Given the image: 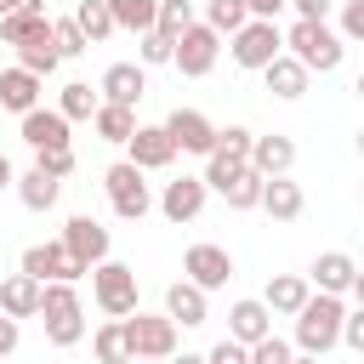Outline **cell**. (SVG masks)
Wrapping results in <instances>:
<instances>
[{
	"mask_svg": "<svg viewBox=\"0 0 364 364\" xmlns=\"http://www.w3.org/2000/svg\"><path fill=\"white\" fill-rule=\"evenodd\" d=\"M290 353H296V347H290L284 336H273V330H267L262 341H250V347H245V364H290Z\"/></svg>",
	"mask_w": 364,
	"mask_h": 364,
	"instance_id": "37",
	"label": "cell"
},
{
	"mask_svg": "<svg viewBox=\"0 0 364 364\" xmlns=\"http://www.w3.org/2000/svg\"><path fill=\"white\" fill-rule=\"evenodd\" d=\"M74 23H80L85 46H97V40H108V34H114V17H108V6H102V0H80V6H74Z\"/></svg>",
	"mask_w": 364,
	"mask_h": 364,
	"instance_id": "32",
	"label": "cell"
},
{
	"mask_svg": "<svg viewBox=\"0 0 364 364\" xmlns=\"http://www.w3.org/2000/svg\"><path fill=\"white\" fill-rule=\"evenodd\" d=\"M91 353H97V364H125V358H131V347H125V330H119V318L97 324V336H91Z\"/></svg>",
	"mask_w": 364,
	"mask_h": 364,
	"instance_id": "31",
	"label": "cell"
},
{
	"mask_svg": "<svg viewBox=\"0 0 364 364\" xmlns=\"http://www.w3.org/2000/svg\"><path fill=\"white\" fill-rule=\"evenodd\" d=\"M341 313H347V296H330V290H307V301L290 313L296 318V353H313L324 358L341 336Z\"/></svg>",
	"mask_w": 364,
	"mask_h": 364,
	"instance_id": "1",
	"label": "cell"
},
{
	"mask_svg": "<svg viewBox=\"0 0 364 364\" xmlns=\"http://www.w3.org/2000/svg\"><path fill=\"white\" fill-rule=\"evenodd\" d=\"M125 364H159V358H125Z\"/></svg>",
	"mask_w": 364,
	"mask_h": 364,
	"instance_id": "51",
	"label": "cell"
},
{
	"mask_svg": "<svg viewBox=\"0 0 364 364\" xmlns=\"http://www.w3.org/2000/svg\"><path fill=\"white\" fill-rule=\"evenodd\" d=\"M17 199H23V210H34V216H46L51 205H57V193H63V182L51 176V171H40V165H28V171H17Z\"/></svg>",
	"mask_w": 364,
	"mask_h": 364,
	"instance_id": "23",
	"label": "cell"
},
{
	"mask_svg": "<svg viewBox=\"0 0 364 364\" xmlns=\"http://www.w3.org/2000/svg\"><path fill=\"white\" fill-rule=\"evenodd\" d=\"M267 330H273V313H267L262 296H239V301L228 307V341L250 347V341H262Z\"/></svg>",
	"mask_w": 364,
	"mask_h": 364,
	"instance_id": "18",
	"label": "cell"
},
{
	"mask_svg": "<svg viewBox=\"0 0 364 364\" xmlns=\"http://www.w3.org/2000/svg\"><path fill=\"white\" fill-rule=\"evenodd\" d=\"M46 23H51L46 11H6V17H0V40H6V46H23V40L46 34Z\"/></svg>",
	"mask_w": 364,
	"mask_h": 364,
	"instance_id": "30",
	"label": "cell"
},
{
	"mask_svg": "<svg viewBox=\"0 0 364 364\" xmlns=\"http://www.w3.org/2000/svg\"><path fill=\"white\" fill-rule=\"evenodd\" d=\"M91 131H97L102 142H119V148H125V136L136 131V108H125V102H97V108H91Z\"/></svg>",
	"mask_w": 364,
	"mask_h": 364,
	"instance_id": "26",
	"label": "cell"
},
{
	"mask_svg": "<svg viewBox=\"0 0 364 364\" xmlns=\"http://www.w3.org/2000/svg\"><path fill=\"white\" fill-rule=\"evenodd\" d=\"M347 46H358L364 40V0H341V28H336Z\"/></svg>",
	"mask_w": 364,
	"mask_h": 364,
	"instance_id": "40",
	"label": "cell"
},
{
	"mask_svg": "<svg viewBox=\"0 0 364 364\" xmlns=\"http://www.w3.org/2000/svg\"><path fill=\"white\" fill-rule=\"evenodd\" d=\"M182 279H188V284H199V290L210 296V290H222V284L233 279V256H228L222 245L199 239V245H188V250H182Z\"/></svg>",
	"mask_w": 364,
	"mask_h": 364,
	"instance_id": "9",
	"label": "cell"
},
{
	"mask_svg": "<svg viewBox=\"0 0 364 364\" xmlns=\"http://www.w3.org/2000/svg\"><path fill=\"white\" fill-rule=\"evenodd\" d=\"M51 46H57V57H80V51H91L74 17H51Z\"/></svg>",
	"mask_w": 364,
	"mask_h": 364,
	"instance_id": "38",
	"label": "cell"
},
{
	"mask_svg": "<svg viewBox=\"0 0 364 364\" xmlns=\"http://www.w3.org/2000/svg\"><path fill=\"white\" fill-rule=\"evenodd\" d=\"M307 290H313V284H307L301 273H279V279H267L262 301H267V313H284V318H290V313L307 301Z\"/></svg>",
	"mask_w": 364,
	"mask_h": 364,
	"instance_id": "27",
	"label": "cell"
},
{
	"mask_svg": "<svg viewBox=\"0 0 364 364\" xmlns=\"http://www.w3.org/2000/svg\"><path fill=\"white\" fill-rule=\"evenodd\" d=\"M119 330H125V347H131V358H171L176 353V324L165 318V313H125L119 318Z\"/></svg>",
	"mask_w": 364,
	"mask_h": 364,
	"instance_id": "7",
	"label": "cell"
},
{
	"mask_svg": "<svg viewBox=\"0 0 364 364\" xmlns=\"http://www.w3.org/2000/svg\"><path fill=\"white\" fill-rule=\"evenodd\" d=\"M17 341H23L17 318H6V313H0V358H6V353H17Z\"/></svg>",
	"mask_w": 364,
	"mask_h": 364,
	"instance_id": "45",
	"label": "cell"
},
{
	"mask_svg": "<svg viewBox=\"0 0 364 364\" xmlns=\"http://www.w3.org/2000/svg\"><path fill=\"white\" fill-rule=\"evenodd\" d=\"M228 51H233V63L239 68H267L279 51H284V28L279 23H267V17H245L233 34H228Z\"/></svg>",
	"mask_w": 364,
	"mask_h": 364,
	"instance_id": "5",
	"label": "cell"
},
{
	"mask_svg": "<svg viewBox=\"0 0 364 364\" xmlns=\"http://www.w3.org/2000/svg\"><path fill=\"white\" fill-rule=\"evenodd\" d=\"M142 176H148V171H136L131 159H114V165L102 171V193H108V205H114L119 222H142V216L154 210V188H148Z\"/></svg>",
	"mask_w": 364,
	"mask_h": 364,
	"instance_id": "4",
	"label": "cell"
},
{
	"mask_svg": "<svg viewBox=\"0 0 364 364\" xmlns=\"http://www.w3.org/2000/svg\"><path fill=\"white\" fill-rule=\"evenodd\" d=\"M17 119H23V142H28L34 154L68 148V119H63L57 108H28V114H17Z\"/></svg>",
	"mask_w": 364,
	"mask_h": 364,
	"instance_id": "19",
	"label": "cell"
},
{
	"mask_svg": "<svg viewBox=\"0 0 364 364\" xmlns=\"http://www.w3.org/2000/svg\"><path fill=\"white\" fill-rule=\"evenodd\" d=\"M165 318H171L176 330H193V324H205V318H210V296H205L199 284L176 279V284L165 290Z\"/></svg>",
	"mask_w": 364,
	"mask_h": 364,
	"instance_id": "20",
	"label": "cell"
},
{
	"mask_svg": "<svg viewBox=\"0 0 364 364\" xmlns=\"http://www.w3.org/2000/svg\"><path fill=\"white\" fill-rule=\"evenodd\" d=\"M307 284L313 290H330V296H364V273H358V262L347 250H318Z\"/></svg>",
	"mask_w": 364,
	"mask_h": 364,
	"instance_id": "11",
	"label": "cell"
},
{
	"mask_svg": "<svg viewBox=\"0 0 364 364\" xmlns=\"http://www.w3.org/2000/svg\"><path fill=\"white\" fill-rule=\"evenodd\" d=\"M57 46H51V23H46V34H34V40H23L17 46V68H28L34 80H46V74H57Z\"/></svg>",
	"mask_w": 364,
	"mask_h": 364,
	"instance_id": "28",
	"label": "cell"
},
{
	"mask_svg": "<svg viewBox=\"0 0 364 364\" xmlns=\"http://www.w3.org/2000/svg\"><path fill=\"white\" fill-rule=\"evenodd\" d=\"M125 159H131L136 171H165V165L176 159V142L165 136V125H136V131L125 136Z\"/></svg>",
	"mask_w": 364,
	"mask_h": 364,
	"instance_id": "15",
	"label": "cell"
},
{
	"mask_svg": "<svg viewBox=\"0 0 364 364\" xmlns=\"http://www.w3.org/2000/svg\"><path fill=\"white\" fill-rule=\"evenodd\" d=\"M245 17H250V11H245V0H205V23H210L216 34H233Z\"/></svg>",
	"mask_w": 364,
	"mask_h": 364,
	"instance_id": "36",
	"label": "cell"
},
{
	"mask_svg": "<svg viewBox=\"0 0 364 364\" xmlns=\"http://www.w3.org/2000/svg\"><path fill=\"white\" fill-rule=\"evenodd\" d=\"M256 74L267 80V91H273L279 102H301V97H307V80H313V74H307L290 51H279V57H273L267 68H256Z\"/></svg>",
	"mask_w": 364,
	"mask_h": 364,
	"instance_id": "21",
	"label": "cell"
},
{
	"mask_svg": "<svg viewBox=\"0 0 364 364\" xmlns=\"http://www.w3.org/2000/svg\"><path fill=\"white\" fill-rule=\"evenodd\" d=\"M290 364H318V358L313 353H290Z\"/></svg>",
	"mask_w": 364,
	"mask_h": 364,
	"instance_id": "50",
	"label": "cell"
},
{
	"mask_svg": "<svg viewBox=\"0 0 364 364\" xmlns=\"http://www.w3.org/2000/svg\"><path fill=\"white\" fill-rule=\"evenodd\" d=\"M40 85H46V80H34L28 68H0V108H6V114L40 108Z\"/></svg>",
	"mask_w": 364,
	"mask_h": 364,
	"instance_id": "24",
	"label": "cell"
},
{
	"mask_svg": "<svg viewBox=\"0 0 364 364\" xmlns=\"http://www.w3.org/2000/svg\"><path fill=\"white\" fill-rule=\"evenodd\" d=\"M0 313H6V318H34V313H40V279L6 273V279H0Z\"/></svg>",
	"mask_w": 364,
	"mask_h": 364,
	"instance_id": "25",
	"label": "cell"
},
{
	"mask_svg": "<svg viewBox=\"0 0 364 364\" xmlns=\"http://www.w3.org/2000/svg\"><path fill=\"white\" fill-rule=\"evenodd\" d=\"M102 6H108L114 28H131V34H148L154 28V11H159V0H102Z\"/></svg>",
	"mask_w": 364,
	"mask_h": 364,
	"instance_id": "29",
	"label": "cell"
},
{
	"mask_svg": "<svg viewBox=\"0 0 364 364\" xmlns=\"http://www.w3.org/2000/svg\"><path fill=\"white\" fill-rule=\"evenodd\" d=\"M34 165H40V171H51V176L63 182V176H74V148H51V154H34Z\"/></svg>",
	"mask_w": 364,
	"mask_h": 364,
	"instance_id": "43",
	"label": "cell"
},
{
	"mask_svg": "<svg viewBox=\"0 0 364 364\" xmlns=\"http://www.w3.org/2000/svg\"><path fill=\"white\" fill-rule=\"evenodd\" d=\"M222 199H228L233 210H256V199H262V176H256V171L245 165V171H239V176H233V182L222 188Z\"/></svg>",
	"mask_w": 364,
	"mask_h": 364,
	"instance_id": "34",
	"label": "cell"
},
{
	"mask_svg": "<svg viewBox=\"0 0 364 364\" xmlns=\"http://www.w3.org/2000/svg\"><path fill=\"white\" fill-rule=\"evenodd\" d=\"M245 165H250L256 176H290V165H296V142H290L284 131L250 136V154H245Z\"/></svg>",
	"mask_w": 364,
	"mask_h": 364,
	"instance_id": "17",
	"label": "cell"
},
{
	"mask_svg": "<svg viewBox=\"0 0 364 364\" xmlns=\"http://www.w3.org/2000/svg\"><path fill=\"white\" fill-rule=\"evenodd\" d=\"M6 11H11V0H0V17H6Z\"/></svg>",
	"mask_w": 364,
	"mask_h": 364,
	"instance_id": "52",
	"label": "cell"
},
{
	"mask_svg": "<svg viewBox=\"0 0 364 364\" xmlns=\"http://www.w3.org/2000/svg\"><path fill=\"white\" fill-rule=\"evenodd\" d=\"M165 364H205V353H171Z\"/></svg>",
	"mask_w": 364,
	"mask_h": 364,
	"instance_id": "48",
	"label": "cell"
},
{
	"mask_svg": "<svg viewBox=\"0 0 364 364\" xmlns=\"http://www.w3.org/2000/svg\"><path fill=\"white\" fill-rule=\"evenodd\" d=\"M245 11H250V17H267V23H279L284 0H245Z\"/></svg>",
	"mask_w": 364,
	"mask_h": 364,
	"instance_id": "46",
	"label": "cell"
},
{
	"mask_svg": "<svg viewBox=\"0 0 364 364\" xmlns=\"http://www.w3.org/2000/svg\"><path fill=\"white\" fill-rule=\"evenodd\" d=\"M91 296H97V307H102L108 318L136 313V267H125V262L102 256V262L91 267Z\"/></svg>",
	"mask_w": 364,
	"mask_h": 364,
	"instance_id": "6",
	"label": "cell"
},
{
	"mask_svg": "<svg viewBox=\"0 0 364 364\" xmlns=\"http://www.w3.org/2000/svg\"><path fill=\"white\" fill-rule=\"evenodd\" d=\"M11 182H17V171H11V159H6V154H0V193H6V188H11Z\"/></svg>",
	"mask_w": 364,
	"mask_h": 364,
	"instance_id": "47",
	"label": "cell"
},
{
	"mask_svg": "<svg viewBox=\"0 0 364 364\" xmlns=\"http://www.w3.org/2000/svg\"><path fill=\"white\" fill-rule=\"evenodd\" d=\"M336 347L364 353V313H358V307H347V313H341V336H336Z\"/></svg>",
	"mask_w": 364,
	"mask_h": 364,
	"instance_id": "41",
	"label": "cell"
},
{
	"mask_svg": "<svg viewBox=\"0 0 364 364\" xmlns=\"http://www.w3.org/2000/svg\"><path fill=\"white\" fill-rule=\"evenodd\" d=\"M34 318L46 324V341L51 347H80L85 341V307H80V290L68 279L40 284V313Z\"/></svg>",
	"mask_w": 364,
	"mask_h": 364,
	"instance_id": "2",
	"label": "cell"
},
{
	"mask_svg": "<svg viewBox=\"0 0 364 364\" xmlns=\"http://www.w3.org/2000/svg\"><path fill=\"white\" fill-rule=\"evenodd\" d=\"M250 125H216V142H210V154H228V159H245L250 154Z\"/></svg>",
	"mask_w": 364,
	"mask_h": 364,
	"instance_id": "39",
	"label": "cell"
},
{
	"mask_svg": "<svg viewBox=\"0 0 364 364\" xmlns=\"http://www.w3.org/2000/svg\"><path fill=\"white\" fill-rule=\"evenodd\" d=\"M17 273H28V279H40V284H51V279H68V284H80V279H85V267H80V262L63 250V239H40V245H28Z\"/></svg>",
	"mask_w": 364,
	"mask_h": 364,
	"instance_id": "10",
	"label": "cell"
},
{
	"mask_svg": "<svg viewBox=\"0 0 364 364\" xmlns=\"http://www.w3.org/2000/svg\"><path fill=\"white\" fill-rule=\"evenodd\" d=\"M159 63H171V40L159 28H148L142 34V68H159Z\"/></svg>",
	"mask_w": 364,
	"mask_h": 364,
	"instance_id": "42",
	"label": "cell"
},
{
	"mask_svg": "<svg viewBox=\"0 0 364 364\" xmlns=\"http://www.w3.org/2000/svg\"><path fill=\"white\" fill-rule=\"evenodd\" d=\"M284 6H296V17H307V23H330V11H336V0H284Z\"/></svg>",
	"mask_w": 364,
	"mask_h": 364,
	"instance_id": "44",
	"label": "cell"
},
{
	"mask_svg": "<svg viewBox=\"0 0 364 364\" xmlns=\"http://www.w3.org/2000/svg\"><path fill=\"white\" fill-rule=\"evenodd\" d=\"M63 250L91 273V267L108 256V228H102L97 216H68V228H63Z\"/></svg>",
	"mask_w": 364,
	"mask_h": 364,
	"instance_id": "13",
	"label": "cell"
},
{
	"mask_svg": "<svg viewBox=\"0 0 364 364\" xmlns=\"http://www.w3.org/2000/svg\"><path fill=\"white\" fill-rule=\"evenodd\" d=\"M11 11H46V0H11Z\"/></svg>",
	"mask_w": 364,
	"mask_h": 364,
	"instance_id": "49",
	"label": "cell"
},
{
	"mask_svg": "<svg viewBox=\"0 0 364 364\" xmlns=\"http://www.w3.org/2000/svg\"><path fill=\"white\" fill-rule=\"evenodd\" d=\"M188 23H193V0H159V11H154V28H159L165 40H176Z\"/></svg>",
	"mask_w": 364,
	"mask_h": 364,
	"instance_id": "35",
	"label": "cell"
},
{
	"mask_svg": "<svg viewBox=\"0 0 364 364\" xmlns=\"http://www.w3.org/2000/svg\"><path fill=\"white\" fill-rule=\"evenodd\" d=\"M91 108H97V91H91L85 80H68V85H63V97H57V114L74 125V119H91Z\"/></svg>",
	"mask_w": 364,
	"mask_h": 364,
	"instance_id": "33",
	"label": "cell"
},
{
	"mask_svg": "<svg viewBox=\"0 0 364 364\" xmlns=\"http://www.w3.org/2000/svg\"><path fill=\"white\" fill-rule=\"evenodd\" d=\"M142 91H148V68H142V63H108L102 80H97V102H125V108H136Z\"/></svg>",
	"mask_w": 364,
	"mask_h": 364,
	"instance_id": "14",
	"label": "cell"
},
{
	"mask_svg": "<svg viewBox=\"0 0 364 364\" xmlns=\"http://www.w3.org/2000/svg\"><path fill=\"white\" fill-rule=\"evenodd\" d=\"M273 222H296L301 210H307V193H301V182H290V176H262V199H256Z\"/></svg>",
	"mask_w": 364,
	"mask_h": 364,
	"instance_id": "22",
	"label": "cell"
},
{
	"mask_svg": "<svg viewBox=\"0 0 364 364\" xmlns=\"http://www.w3.org/2000/svg\"><path fill=\"white\" fill-rule=\"evenodd\" d=\"M205 199H210V188H205L199 176H176V182H165V193H159L154 205H159V216H165V222H176V228H182V222H193V216L205 210Z\"/></svg>",
	"mask_w": 364,
	"mask_h": 364,
	"instance_id": "16",
	"label": "cell"
},
{
	"mask_svg": "<svg viewBox=\"0 0 364 364\" xmlns=\"http://www.w3.org/2000/svg\"><path fill=\"white\" fill-rule=\"evenodd\" d=\"M216 51H222V34L210 23H188L176 40H171V68L188 74V80H205L216 68Z\"/></svg>",
	"mask_w": 364,
	"mask_h": 364,
	"instance_id": "8",
	"label": "cell"
},
{
	"mask_svg": "<svg viewBox=\"0 0 364 364\" xmlns=\"http://www.w3.org/2000/svg\"><path fill=\"white\" fill-rule=\"evenodd\" d=\"M165 136L176 142V154H210V142H216V119L210 114H199V108H171L165 114Z\"/></svg>",
	"mask_w": 364,
	"mask_h": 364,
	"instance_id": "12",
	"label": "cell"
},
{
	"mask_svg": "<svg viewBox=\"0 0 364 364\" xmlns=\"http://www.w3.org/2000/svg\"><path fill=\"white\" fill-rule=\"evenodd\" d=\"M284 51H290L307 74H336L341 57H347V40H341L330 23H307V17H296L290 34H284Z\"/></svg>",
	"mask_w": 364,
	"mask_h": 364,
	"instance_id": "3",
	"label": "cell"
}]
</instances>
